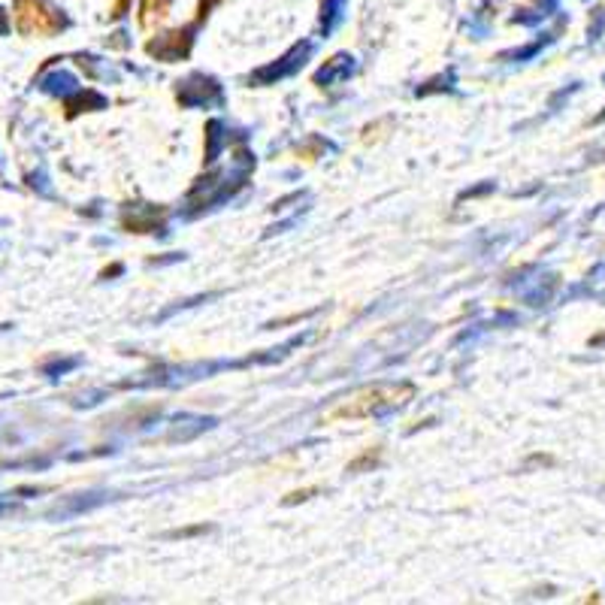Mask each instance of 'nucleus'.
<instances>
[{"mask_svg": "<svg viewBox=\"0 0 605 605\" xmlns=\"http://www.w3.org/2000/svg\"><path fill=\"white\" fill-rule=\"evenodd\" d=\"M415 387L409 382H378L361 391L343 396L333 409L324 412V421H348V418H373V415L394 412L412 400Z\"/></svg>", "mask_w": 605, "mask_h": 605, "instance_id": "obj_1", "label": "nucleus"}, {"mask_svg": "<svg viewBox=\"0 0 605 605\" xmlns=\"http://www.w3.org/2000/svg\"><path fill=\"white\" fill-rule=\"evenodd\" d=\"M15 22L22 34H40V36H52L64 27V18L46 0H18Z\"/></svg>", "mask_w": 605, "mask_h": 605, "instance_id": "obj_2", "label": "nucleus"}, {"mask_svg": "<svg viewBox=\"0 0 605 605\" xmlns=\"http://www.w3.org/2000/svg\"><path fill=\"white\" fill-rule=\"evenodd\" d=\"M188 43H191V36L176 31V34L160 36L158 43H149V52L158 55V58H164V61H179L188 52Z\"/></svg>", "mask_w": 605, "mask_h": 605, "instance_id": "obj_3", "label": "nucleus"}, {"mask_svg": "<svg viewBox=\"0 0 605 605\" xmlns=\"http://www.w3.org/2000/svg\"><path fill=\"white\" fill-rule=\"evenodd\" d=\"M373 460H378V454H375V451H370V454H366V457H361V460H354V463H352V467H348V469H354V472H357V469H361V467H370Z\"/></svg>", "mask_w": 605, "mask_h": 605, "instance_id": "obj_4", "label": "nucleus"}]
</instances>
